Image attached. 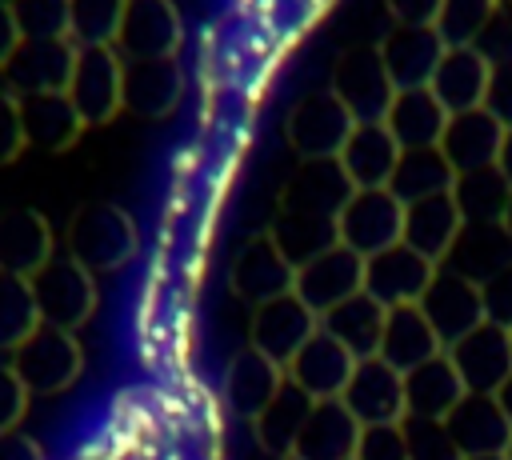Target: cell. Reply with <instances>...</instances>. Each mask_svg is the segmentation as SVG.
<instances>
[{"mask_svg": "<svg viewBox=\"0 0 512 460\" xmlns=\"http://www.w3.org/2000/svg\"><path fill=\"white\" fill-rule=\"evenodd\" d=\"M136 248H140V232L120 204L92 200L68 216L64 252L72 260H80L92 276L96 272H120L136 256Z\"/></svg>", "mask_w": 512, "mask_h": 460, "instance_id": "6da1fadb", "label": "cell"}, {"mask_svg": "<svg viewBox=\"0 0 512 460\" xmlns=\"http://www.w3.org/2000/svg\"><path fill=\"white\" fill-rule=\"evenodd\" d=\"M8 364L32 396H60L80 380L84 352H80L76 332L40 324L16 352H8Z\"/></svg>", "mask_w": 512, "mask_h": 460, "instance_id": "7a4b0ae2", "label": "cell"}, {"mask_svg": "<svg viewBox=\"0 0 512 460\" xmlns=\"http://www.w3.org/2000/svg\"><path fill=\"white\" fill-rule=\"evenodd\" d=\"M352 128H356V116L340 104L332 88L308 92L284 116V140L300 160H340Z\"/></svg>", "mask_w": 512, "mask_h": 460, "instance_id": "3957f363", "label": "cell"}, {"mask_svg": "<svg viewBox=\"0 0 512 460\" xmlns=\"http://www.w3.org/2000/svg\"><path fill=\"white\" fill-rule=\"evenodd\" d=\"M32 292H36V308L40 320L64 332H76L92 320L96 312V276L72 260L68 252L52 256L36 276H32Z\"/></svg>", "mask_w": 512, "mask_h": 460, "instance_id": "277c9868", "label": "cell"}, {"mask_svg": "<svg viewBox=\"0 0 512 460\" xmlns=\"http://www.w3.org/2000/svg\"><path fill=\"white\" fill-rule=\"evenodd\" d=\"M332 92L340 96V104L356 116V124H376L388 116L392 100H396V84L380 60L376 48H344L336 56V68H332Z\"/></svg>", "mask_w": 512, "mask_h": 460, "instance_id": "5b68a950", "label": "cell"}, {"mask_svg": "<svg viewBox=\"0 0 512 460\" xmlns=\"http://www.w3.org/2000/svg\"><path fill=\"white\" fill-rule=\"evenodd\" d=\"M68 100L84 116V124H108L124 112V56L116 48H76Z\"/></svg>", "mask_w": 512, "mask_h": 460, "instance_id": "8992f818", "label": "cell"}, {"mask_svg": "<svg viewBox=\"0 0 512 460\" xmlns=\"http://www.w3.org/2000/svg\"><path fill=\"white\" fill-rule=\"evenodd\" d=\"M340 244L360 252L364 260L404 244V204L392 196V188H356L336 220Z\"/></svg>", "mask_w": 512, "mask_h": 460, "instance_id": "52a82bcc", "label": "cell"}, {"mask_svg": "<svg viewBox=\"0 0 512 460\" xmlns=\"http://www.w3.org/2000/svg\"><path fill=\"white\" fill-rule=\"evenodd\" d=\"M444 352L456 364L468 392H480V396H504L508 392V384H512V332L508 328L484 320L476 332L448 344Z\"/></svg>", "mask_w": 512, "mask_h": 460, "instance_id": "ba28073f", "label": "cell"}, {"mask_svg": "<svg viewBox=\"0 0 512 460\" xmlns=\"http://www.w3.org/2000/svg\"><path fill=\"white\" fill-rule=\"evenodd\" d=\"M228 288L244 304L260 308V304H268L276 296H288L296 288V264L280 252V244L272 240V232H256L236 252V260L228 268Z\"/></svg>", "mask_w": 512, "mask_h": 460, "instance_id": "9c48e42d", "label": "cell"}, {"mask_svg": "<svg viewBox=\"0 0 512 460\" xmlns=\"http://www.w3.org/2000/svg\"><path fill=\"white\" fill-rule=\"evenodd\" d=\"M320 332V316L296 296H276L260 308H252V324H248V344L256 352H264L268 360H276L280 368H288V360Z\"/></svg>", "mask_w": 512, "mask_h": 460, "instance_id": "30bf717a", "label": "cell"}, {"mask_svg": "<svg viewBox=\"0 0 512 460\" xmlns=\"http://www.w3.org/2000/svg\"><path fill=\"white\" fill-rule=\"evenodd\" d=\"M436 272H440V264H432L416 248L392 244V248L368 256V264H364V292L372 300H380L384 308H408V304L424 300V292L436 280Z\"/></svg>", "mask_w": 512, "mask_h": 460, "instance_id": "8fae6325", "label": "cell"}, {"mask_svg": "<svg viewBox=\"0 0 512 460\" xmlns=\"http://www.w3.org/2000/svg\"><path fill=\"white\" fill-rule=\"evenodd\" d=\"M420 312L428 316V324L436 328V336L448 344L464 340L468 332H476L488 312H484V296H480V280L456 272V268H440L436 280L428 284L424 300H420Z\"/></svg>", "mask_w": 512, "mask_h": 460, "instance_id": "7c38bea8", "label": "cell"}, {"mask_svg": "<svg viewBox=\"0 0 512 460\" xmlns=\"http://www.w3.org/2000/svg\"><path fill=\"white\" fill-rule=\"evenodd\" d=\"M364 264L368 260L360 252L336 244V248H328V252H320V256H312L308 264L296 268V288L292 292L316 316H324V312H332L344 300H352V296L364 292Z\"/></svg>", "mask_w": 512, "mask_h": 460, "instance_id": "4fadbf2b", "label": "cell"}, {"mask_svg": "<svg viewBox=\"0 0 512 460\" xmlns=\"http://www.w3.org/2000/svg\"><path fill=\"white\" fill-rule=\"evenodd\" d=\"M376 52H380L396 92H404V88H428L432 84L448 44L428 24H392L384 32V40L376 44Z\"/></svg>", "mask_w": 512, "mask_h": 460, "instance_id": "5bb4252c", "label": "cell"}, {"mask_svg": "<svg viewBox=\"0 0 512 460\" xmlns=\"http://www.w3.org/2000/svg\"><path fill=\"white\" fill-rule=\"evenodd\" d=\"M344 408L364 424H404L408 420V400H404V372L384 364L380 356L356 360V372L344 388Z\"/></svg>", "mask_w": 512, "mask_h": 460, "instance_id": "9a60e30c", "label": "cell"}, {"mask_svg": "<svg viewBox=\"0 0 512 460\" xmlns=\"http://www.w3.org/2000/svg\"><path fill=\"white\" fill-rule=\"evenodd\" d=\"M352 192H356V184L348 180L340 160H300V168L280 188V212L340 220Z\"/></svg>", "mask_w": 512, "mask_h": 460, "instance_id": "2e32d148", "label": "cell"}, {"mask_svg": "<svg viewBox=\"0 0 512 460\" xmlns=\"http://www.w3.org/2000/svg\"><path fill=\"white\" fill-rule=\"evenodd\" d=\"M444 424L464 456H508L512 448V412L504 396L468 392Z\"/></svg>", "mask_w": 512, "mask_h": 460, "instance_id": "e0dca14e", "label": "cell"}, {"mask_svg": "<svg viewBox=\"0 0 512 460\" xmlns=\"http://www.w3.org/2000/svg\"><path fill=\"white\" fill-rule=\"evenodd\" d=\"M184 40V24L172 0H128L124 28L116 52L124 60H164L176 56Z\"/></svg>", "mask_w": 512, "mask_h": 460, "instance_id": "ac0fdd59", "label": "cell"}, {"mask_svg": "<svg viewBox=\"0 0 512 460\" xmlns=\"http://www.w3.org/2000/svg\"><path fill=\"white\" fill-rule=\"evenodd\" d=\"M284 380H288V372L276 360H268L264 352L244 344L240 352H232V360L224 368V388L220 392H224L228 412L252 424L272 404V396L284 388Z\"/></svg>", "mask_w": 512, "mask_h": 460, "instance_id": "d6986e66", "label": "cell"}, {"mask_svg": "<svg viewBox=\"0 0 512 460\" xmlns=\"http://www.w3.org/2000/svg\"><path fill=\"white\" fill-rule=\"evenodd\" d=\"M76 44L72 40H24L4 68V84L12 96L64 92L72 80Z\"/></svg>", "mask_w": 512, "mask_h": 460, "instance_id": "ffe728a7", "label": "cell"}, {"mask_svg": "<svg viewBox=\"0 0 512 460\" xmlns=\"http://www.w3.org/2000/svg\"><path fill=\"white\" fill-rule=\"evenodd\" d=\"M184 100V68L176 56L164 60H124V112L140 120H164Z\"/></svg>", "mask_w": 512, "mask_h": 460, "instance_id": "44dd1931", "label": "cell"}, {"mask_svg": "<svg viewBox=\"0 0 512 460\" xmlns=\"http://www.w3.org/2000/svg\"><path fill=\"white\" fill-rule=\"evenodd\" d=\"M288 380L300 388V392H308L312 400H340L344 396V388H348V380H352V372H356V356L340 344V340H332L328 332H316L292 360H288Z\"/></svg>", "mask_w": 512, "mask_h": 460, "instance_id": "7402d4cb", "label": "cell"}, {"mask_svg": "<svg viewBox=\"0 0 512 460\" xmlns=\"http://www.w3.org/2000/svg\"><path fill=\"white\" fill-rule=\"evenodd\" d=\"M56 256V232L36 208L0 212V272L32 280Z\"/></svg>", "mask_w": 512, "mask_h": 460, "instance_id": "603a6c76", "label": "cell"}, {"mask_svg": "<svg viewBox=\"0 0 512 460\" xmlns=\"http://www.w3.org/2000/svg\"><path fill=\"white\" fill-rule=\"evenodd\" d=\"M464 216L452 200V192L444 196H428L416 204H404V244L416 248L420 256H428L432 264H448V256L456 252L460 236H464Z\"/></svg>", "mask_w": 512, "mask_h": 460, "instance_id": "cb8c5ba5", "label": "cell"}, {"mask_svg": "<svg viewBox=\"0 0 512 460\" xmlns=\"http://www.w3.org/2000/svg\"><path fill=\"white\" fill-rule=\"evenodd\" d=\"M488 80H492V56L484 48H448L428 88L448 108V116H460L484 108Z\"/></svg>", "mask_w": 512, "mask_h": 460, "instance_id": "d4e9b609", "label": "cell"}, {"mask_svg": "<svg viewBox=\"0 0 512 460\" xmlns=\"http://www.w3.org/2000/svg\"><path fill=\"white\" fill-rule=\"evenodd\" d=\"M504 132H508V128H504L488 108L460 112V116L448 120L444 140H440V152L448 156V164L456 168V176H464V172H484V168H496V164H500Z\"/></svg>", "mask_w": 512, "mask_h": 460, "instance_id": "484cf974", "label": "cell"}, {"mask_svg": "<svg viewBox=\"0 0 512 460\" xmlns=\"http://www.w3.org/2000/svg\"><path fill=\"white\" fill-rule=\"evenodd\" d=\"M364 424L344 408V400H316L300 440H296V460H356Z\"/></svg>", "mask_w": 512, "mask_h": 460, "instance_id": "4316f807", "label": "cell"}, {"mask_svg": "<svg viewBox=\"0 0 512 460\" xmlns=\"http://www.w3.org/2000/svg\"><path fill=\"white\" fill-rule=\"evenodd\" d=\"M20 120H24L28 148H44V152H68L80 140V132L88 128L84 116L76 112V104L68 100V92L20 96Z\"/></svg>", "mask_w": 512, "mask_h": 460, "instance_id": "83f0119b", "label": "cell"}, {"mask_svg": "<svg viewBox=\"0 0 512 460\" xmlns=\"http://www.w3.org/2000/svg\"><path fill=\"white\" fill-rule=\"evenodd\" d=\"M400 156H404V148L396 144L388 124L376 120V124H356L352 128V136L340 152V164H344V172L356 188H388L392 176H396Z\"/></svg>", "mask_w": 512, "mask_h": 460, "instance_id": "f1b7e54d", "label": "cell"}, {"mask_svg": "<svg viewBox=\"0 0 512 460\" xmlns=\"http://www.w3.org/2000/svg\"><path fill=\"white\" fill-rule=\"evenodd\" d=\"M440 352H444V340L436 336V328L428 324V316L420 312V304L388 308L380 352H376L384 364H392L396 372H412V368L436 360Z\"/></svg>", "mask_w": 512, "mask_h": 460, "instance_id": "f546056e", "label": "cell"}, {"mask_svg": "<svg viewBox=\"0 0 512 460\" xmlns=\"http://www.w3.org/2000/svg\"><path fill=\"white\" fill-rule=\"evenodd\" d=\"M448 108L432 96V88H404L396 92L384 124L388 132L396 136V144L404 152H416V148H440L444 140V128H448Z\"/></svg>", "mask_w": 512, "mask_h": 460, "instance_id": "4dcf8cb0", "label": "cell"}, {"mask_svg": "<svg viewBox=\"0 0 512 460\" xmlns=\"http://www.w3.org/2000/svg\"><path fill=\"white\" fill-rule=\"evenodd\" d=\"M464 396H468V388H464L456 364L448 360V352L404 372V400H408V416H416V420H448Z\"/></svg>", "mask_w": 512, "mask_h": 460, "instance_id": "1f68e13d", "label": "cell"}, {"mask_svg": "<svg viewBox=\"0 0 512 460\" xmlns=\"http://www.w3.org/2000/svg\"><path fill=\"white\" fill-rule=\"evenodd\" d=\"M384 320L388 308L380 300H372L368 292L344 300L340 308L320 316V332H328L332 340H340L356 360H368L380 352V336H384Z\"/></svg>", "mask_w": 512, "mask_h": 460, "instance_id": "d6a6232c", "label": "cell"}, {"mask_svg": "<svg viewBox=\"0 0 512 460\" xmlns=\"http://www.w3.org/2000/svg\"><path fill=\"white\" fill-rule=\"evenodd\" d=\"M312 396L300 392L292 380H284V388L272 396V404L252 420V432H256V444L272 456V460H284L296 452V440H300V428L312 412Z\"/></svg>", "mask_w": 512, "mask_h": 460, "instance_id": "836d02e7", "label": "cell"}, {"mask_svg": "<svg viewBox=\"0 0 512 460\" xmlns=\"http://www.w3.org/2000/svg\"><path fill=\"white\" fill-rule=\"evenodd\" d=\"M452 184H456V168L448 164V156L440 148H416V152L400 156L396 176H392L388 188L400 204H416V200L452 192Z\"/></svg>", "mask_w": 512, "mask_h": 460, "instance_id": "e575fe53", "label": "cell"}, {"mask_svg": "<svg viewBox=\"0 0 512 460\" xmlns=\"http://www.w3.org/2000/svg\"><path fill=\"white\" fill-rule=\"evenodd\" d=\"M508 196H512V184L504 180L500 168H484V172H464L456 176L452 184V200L464 216L468 228H492L504 220V208H508Z\"/></svg>", "mask_w": 512, "mask_h": 460, "instance_id": "d590c367", "label": "cell"}, {"mask_svg": "<svg viewBox=\"0 0 512 460\" xmlns=\"http://www.w3.org/2000/svg\"><path fill=\"white\" fill-rule=\"evenodd\" d=\"M272 240L280 244V252L300 268L308 264L312 256L328 252L340 244V232H336V220H324V216H304V212H276L272 220Z\"/></svg>", "mask_w": 512, "mask_h": 460, "instance_id": "8d00e7d4", "label": "cell"}, {"mask_svg": "<svg viewBox=\"0 0 512 460\" xmlns=\"http://www.w3.org/2000/svg\"><path fill=\"white\" fill-rule=\"evenodd\" d=\"M40 324L32 280L0 272V352H16Z\"/></svg>", "mask_w": 512, "mask_h": 460, "instance_id": "74e56055", "label": "cell"}, {"mask_svg": "<svg viewBox=\"0 0 512 460\" xmlns=\"http://www.w3.org/2000/svg\"><path fill=\"white\" fill-rule=\"evenodd\" d=\"M128 0H72V44L76 48H116Z\"/></svg>", "mask_w": 512, "mask_h": 460, "instance_id": "f35d334b", "label": "cell"}, {"mask_svg": "<svg viewBox=\"0 0 512 460\" xmlns=\"http://www.w3.org/2000/svg\"><path fill=\"white\" fill-rule=\"evenodd\" d=\"M496 24V0H444L436 32L448 48H480L484 32Z\"/></svg>", "mask_w": 512, "mask_h": 460, "instance_id": "ab89813d", "label": "cell"}, {"mask_svg": "<svg viewBox=\"0 0 512 460\" xmlns=\"http://www.w3.org/2000/svg\"><path fill=\"white\" fill-rule=\"evenodd\" d=\"M24 40H72V0H8Z\"/></svg>", "mask_w": 512, "mask_h": 460, "instance_id": "60d3db41", "label": "cell"}, {"mask_svg": "<svg viewBox=\"0 0 512 460\" xmlns=\"http://www.w3.org/2000/svg\"><path fill=\"white\" fill-rule=\"evenodd\" d=\"M404 436H408V460H464V452L456 448L452 432L444 420H404Z\"/></svg>", "mask_w": 512, "mask_h": 460, "instance_id": "b9f144b4", "label": "cell"}, {"mask_svg": "<svg viewBox=\"0 0 512 460\" xmlns=\"http://www.w3.org/2000/svg\"><path fill=\"white\" fill-rule=\"evenodd\" d=\"M356 460H408V436L404 424H372L360 432Z\"/></svg>", "mask_w": 512, "mask_h": 460, "instance_id": "7bdbcfd3", "label": "cell"}, {"mask_svg": "<svg viewBox=\"0 0 512 460\" xmlns=\"http://www.w3.org/2000/svg\"><path fill=\"white\" fill-rule=\"evenodd\" d=\"M480 296H484V312H488V320L512 332V264L488 272V276L480 280Z\"/></svg>", "mask_w": 512, "mask_h": 460, "instance_id": "ee69618b", "label": "cell"}, {"mask_svg": "<svg viewBox=\"0 0 512 460\" xmlns=\"http://www.w3.org/2000/svg\"><path fill=\"white\" fill-rule=\"evenodd\" d=\"M28 404H32V392L24 388V380L12 372V364H0V436L20 428V420L28 416Z\"/></svg>", "mask_w": 512, "mask_h": 460, "instance_id": "f6af8a7d", "label": "cell"}, {"mask_svg": "<svg viewBox=\"0 0 512 460\" xmlns=\"http://www.w3.org/2000/svg\"><path fill=\"white\" fill-rule=\"evenodd\" d=\"M28 148L24 140V120H20V96L0 92V168L12 164Z\"/></svg>", "mask_w": 512, "mask_h": 460, "instance_id": "bcb514c9", "label": "cell"}, {"mask_svg": "<svg viewBox=\"0 0 512 460\" xmlns=\"http://www.w3.org/2000/svg\"><path fill=\"white\" fill-rule=\"evenodd\" d=\"M484 108H488L504 128H512V56L492 60V80H488V100H484Z\"/></svg>", "mask_w": 512, "mask_h": 460, "instance_id": "7dc6e473", "label": "cell"}, {"mask_svg": "<svg viewBox=\"0 0 512 460\" xmlns=\"http://www.w3.org/2000/svg\"><path fill=\"white\" fill-rule=\"evenodd\" d=\"M384 8H388V16L396 24H428V28H436L444 0H384Z\"/></svg>", "mask_w": 512, "mask_h": 460, "instance_id": "c3c4849f", "label": "cell"}, {"mask_svg": "<svg viewBox=\"0 0 512 460\" xmlns=\"http://www.w3.org/2000/svg\"><path fill=\"white\" fill-rule=\"evenodd\" d=\"M24 44V36H20V24H16V12H12V4L8 0H0V72L8 68V60L16 56V48Z\"/></svg>", "mask_w": 512, "mask_h": 460, "instance_id": "681fc988", "label": "cell"}, {"mask_svg": "<svg viewBox=\"0 0 512 460\" xmlns=\"http://www.w3.org/2000/svg\"><path fill=\"white\" fill-rule=\"evenodd\" d=\"M0 460H44L40 444L24 432H4L0 436Z\"/></svg>", "mask_w": 512, "mask_h": 460, "instance_id": "f907efd6", "label": "cell"}, {"mask_svg": "<svg viewBox=\"0 0 512 460\" xmlns=\"http://www.w3.org/2000/svg\"><path fill=\"white\" fill-rule=\"evenodd\" d=\"M500 172H504V180L512 184V128L504 132V148H500V164H496Z\"/></svg>", "mask_w": 512, "mask_h": 460, "instance_id": "816d5d0a", "label": "cell"}, {"mask_svg": "<svg viewBox=\"0 0 512 460\" xmlns=\"http://www.w3.org/2000/svg\"><path fill=\"white\" fill-rule=\"evenodd\" d=\"M496 28L512 36V0H496Z\"/></svg>", "mask_w": 512, "mask_h": 460, "instance_id": "f5cc1de1", "label": "cell"}, {"mask_svg": "<svg viewBox=\"0 0 512 460\" xmlns=\"http://www.w3.org/2000/svg\"><path fill=\"white\" fill-rule=\"evenodd\" d=\"M500 228L512 236V196H508V208H504V220H500Z\"/></svg>", "mask_w": 512, "mask_h": 460, "instance_id": "db71d44e", "label": "cell"}, {"mask_svg": "<svg viewBox=\"0 0 512 460\" xmlns=\"http://www.w3.org/2000/svg\"><path fill=\"white\" fill-rule=\"evenodd\" d=\"M464 460H508V456H464Z\"/></svg>", "mask_w": 512, "mask_h": 460, "instance_id": "11a10c76", "label": "cell"}, {"mask_svg": "<svg viewBox=\"0 0 512 460\" xmlns=\"http://www.w3.org/2000/svg\"><path fill=\"white\" fill-rule=\"evenodd\" d=\"M508 460H512V448H508Z\"/></svg>", "mask_w": 512, "mask_h": 460, "instance_id": "9f6ffc18", "label": "cell"}, {"mask_svg": "<svg viewBox=\"0 0 512 460\" xmlns=\"http://www.w3.org/2000/svg\"><path fill=\"white\" fill-rule=\"evenodd\" d=\"M284 460H296V456H284Z\"/></svg>", "mask_w": 512, "mask_h": 460, "instance_id": "6f0895ef", "label": "cell"}]
</instances>
